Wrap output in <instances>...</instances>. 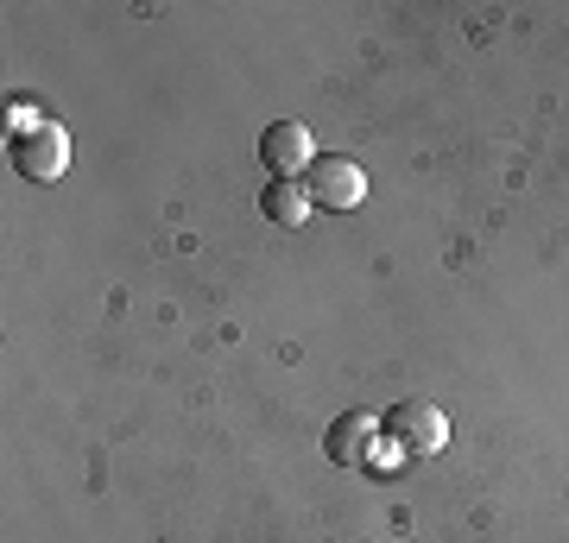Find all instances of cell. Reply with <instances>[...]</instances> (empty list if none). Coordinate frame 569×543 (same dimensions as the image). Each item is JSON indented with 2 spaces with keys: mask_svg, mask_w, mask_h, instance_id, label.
<instances>
[{
  "mask_svg": "<svg viewBox=\"0 0 569 543\" xmlns=\"http://www.w3.org/2000/svg\"><path fill=\"white\" fill-rule=\"evenodd\" d=\"M387 443L399 455H437L449 443V418L437 411L430 399H406L387 411Z\"/></svg>",
  "mask_w": 569,
  "mask_h": 543,
  "instance_id": "1",
  "label": "cell"
},
{
  "mask_svg": "<svg viewBox=\"0 0 569 543\" xmlns=\"http://www.w3.org/2000/svg\"><path fill=\"white\" fill-rule=\"evenodd\" d=\"M7 159H13L20 178L51 183V178H63V164H70V140H63V127H32V133H13V140H7Z\"/></svg>",
  "mask_w": 569,
  "mask_h": 543,
  "instance_id": "2",
  "label": "cell"
},
{
  "mask_svg": "<svg viewBox=\"0 0 569 543\" xmlns=\"http://www.w3.org/2000/svg\"><path fill=\"white\" fill-rule=\"evenodd\" d=\"M310 202L317 209H355V202L367 197V171L355 159H342V152H323V159L310 164Z\"/></svg>",
  "mask_w": 569,
  "mask_h": 543,
  "instance_id": "3",
  "label": "cell"
},
{
  "mask_svg": "<svg viewBox=\"0 0 569 543\" xmlns=\"http://www.w3.org/2000/svg\"><path fill=\"white\" fill-rule=\"evenodd\" d=\"M373 443H380V418H373V411H342V418L329 423V436H323V449H329L336 467H367L373 462Z\"/></svg>",
  "mask_w": 569,
  "mask_h": 543,
  "instance_id": "4",
  "label": "cell"
},
{
  "mask_svg": "<svg viewBox=\"0 0 569 543\" xmlns=\"http://www.w3.org/2000/svg\"><path fill=\"white\" fill-rule=\"evenodd\" d=\"M260 159L272 178H298V171H310L317 164V140H310V127L298 121H272L260 140Z\"/></svg>",
  "mask_w": 569,
  "mask_h": 543,
  "instance_id": "5",
  "label": "cell"
},
{
  "mask_svg": "<svg viewBox=\"0 0 569 543\" xmlns=\"http://www.w3.org/2000/svg\"><path fill=\"white\" fill-rule=\"evenodd\" d=\"M260 215L279 228H298L310 215V190L298 178H272V190H260Z\"/></svg>",
  "mask_w": 569,
  "mask_h": 543,
  "instance_id": "6",
  "label": "cell"
}]
</instances>
